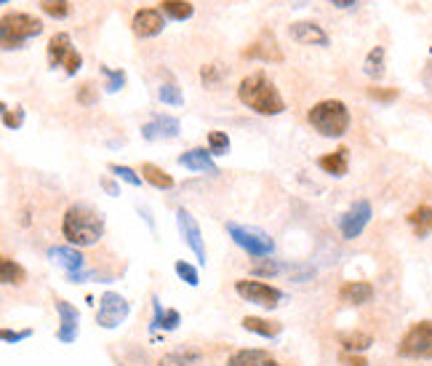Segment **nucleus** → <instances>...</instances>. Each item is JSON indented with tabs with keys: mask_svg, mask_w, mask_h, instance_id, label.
<instances>
[{
	"mask_svg": "<svg viewBox=\"0 0 432 366\" xmlns=\"http://www.w3.org/2000/svg\"><path fill=\"white\" fill-rule=\"evenodd\" d=\"M61 235L70 246H96L105 235V217L86 203H75L61 217Z\"/></svg>",
	"mask_w": 432,
	"mask_h": 366,
	"instance_id": "f257e3e1",
	"label": "nucleus"
},
{
	"mask_svg": "<svg viewBox=\"0 0 432 366\" xmlns=\"http://www.w3.org/2000/svg\"><path fill=\"white\" fill-rule=\"evenodd\" d=\"M238 99L256 115H265V118H275L285 112V99L281 96V89L265 73H251L243 78L238 83Z\"/></svg>",
	"mask_w": 432,
	"mask_h": 366,
	"instance_id": "f03ea898",
	"label": "nucleus"
},
{
	"mask_svg": "<svg viewBox=\"0 0 432 366\" xmlns=\"http://www.w3.org/2000/svg\"><path fill=\"white\" fill-rule=\"evenodd\" d=\"M307 123L320 137L339 139L350 131L352 115H350V110L342 99H320L307 110Z\"/></svg>",
	"mask_w": 432,
	"mask_h": 366,
	"instance_id": "7ed1b4c3",
	"label": "nucleus"
},
{
	"mask_svg": "<svg viewBox=\"0 0 432 366\" xmlns=\"http://www.w3.org/2000/svg\"><path fill=\"white\" fill-rule=\"evenodd\" d=\"M40 32H43V22L27 11H6L0 16V43L6 51L22 48Z\"/></svg>",
	"mask_w": 432,
	"mask_h": 366,
	"instance_id": "20e7f679",
	"label": "nucleus"
},
{
	"mask_svg": "<svg viewBox=\"0 0 432 366\" xmlns=\"http://www.w3.org/2000/svg\"><path fill=\"white\" fill-rule=\"evenodd\" d=\"M398 356L408 361H432V321H417L398 342Z\"/></svg>",
	"mask_w": 432,
	"mask_h": 366,
	"instance_id": "39448f33",
	"label": "nucleus"
},
{
	"mask_svg": "<svg viewBox=\"0 0 432 366\" xmlns=\"http://www.w3.org/2000/svg\"><path fill=\"white\" fill-rule=\"evenodd\" d=\"M45 57H48V64H51V67H64V73L70 78L77 75V70L83 67V57H80V51L73 46L70 32H54V35L48 38Z\"/></svg>",
	"mask_w": 432,
	"mask_h": 366,
	"instance_id": "423d86ee",
	"label": "nucleus"
},
{
	"mask_svg": "<svg viewBox=\"0 0 432 366\" xmlns=\"http://www.w3.org/2000/svg\"><path fill=\"white\" fill-rule=\"evenodd\" d=\"M227 233H230V238H232L248 257H253V260L272 257V251H275V241L269 238L265 230L246 228V225H238V222H230V225H227Z\"/></svg>",
	"mask_w": 432,
	"mask_h": 366,
	"instance_id": "0eeeda50",
	"label": "nucleus"
},
{
	"mask_svg": "<svg viewBox=\"0 0 432 366\" xmlns=\"http://www.w3.org/2000/svg\"><path fill=\"white\" fill-rule=\"evenodd\" d=\"M235 294L240 300L265 307V310H275L281 305V300H283V291L278 286H269L265 281H248V278H238L235 281Z\"/></svg>",
	"mask_w": 432,
	"mask_h": 366,
	"instance_id": "6e6552de",
	"label": "nucleus"
},
{
	"mask_svg": "<svg viewBox=\"0 0 432 366\" xmlns=\"http://www.w3.org/2000/svg\"><path fill=\"white\" fill-rule=\"evenodd\" d=\"M131 305L126 302V297L118 291H105L99 297V310H96V323L102 329H118L123 321L128 319Z\"/></svg>",
	"mask_w": 432,
	"mask_h": 366,
	"instance_id": "1a4fd4ad",
	"label": "nucleus"
},
{
	"mask_svg": "<svg viewBox=\"0 0 432 366\" xmlns=\"http://www.w3.org/2000/svg\"><path fill=\"white\" fill-rule=\"evenodd\" d=\"M373 217V209L368 200H355L347 212L339 217V233H342L344 241H355L363 230L368 228Z\"/></svg>",
	"mask_w": 432,
	"mask_h": 366,
	"instance_id": "9d476101",
	"label": "nucleus"
},
{
	"mask_svg": "<svg viewBox=\"0 0 432 366\" xmlns=\"http://www.w3.org/2000/svg\"><path fill=\"white\" fill-rule=\"evenodd\" d=\"M243 57H246V59H253V61H265V64H281V61L285 59L283 48H281V43H278L275 32H269V30L259 32L256 41L243 51Z\"/></svg>",
	"mask_w": 432,
	"mask_h": 366,
	"instance_id": "9b49d317",
	"label": "nucleus"
},
{
	"mask_svg": "<svg viewBox=\"0 0 432 366\" xmlns=\"http://www.w3.org/2000/svg\"><path fill=\"white\" fill-rule=\"evenodd\" d=\"M288 35L291 41H297L299 46H318L326 48L331 43L328 32L315 22V19H299V22H291L288 24Z\"/></svg>",
	"mask_w": 432,
	"mask_h": 366,
	"instance_id": "f8f14e48",
	"label": "nucleus"
},
{
	"mask_svg": "<svg viewBox=\"0 0 432 366\" xmlns=\"http://www.w3.org/2000/svg\"><path fill=\"white\" fill-rule=\"evenodd\" d=\"M177 225H179L181 241L190 246V251L198 257V262H206V244H203V233H200L198 219L187 209H179L177 212Z\"/></svg>",
	"mask_w": 432,
	"mask_h": 366,
	"instance_id": "ddd939ff",
	"label": "nucleus"
},
{
	"mask_svg": "<svg viewBox=\"0 0 432 366\" xmlns=\"http://www.w3.org/2000/svg\"><path fill=\"white\" fill-rule=\"evenodd\" d=\"M165 30V14L161 8H139L134 16H131V32L136 38L147 41V38H155Z\"/></svg>",
	"mask_w": 432,
	"mask_h": 366,
	"instance_id": "4468645a",
	"label": "nucleus"
},
{
	"mask_svg": "<svg viewBox=\"0 0 432 366\" xmlns=\"http://www.w3.org/2000/svg\"><path fill=\"white\" fill-rule=\"evenodd\" d=\"M54 307H57V313H59L57 339L70 345V342L77 339V332H80V313H77V307H75L73 302H67V300H61V297L54 300Z\"/></svg>",
	"mask_w": 432,
	"mask_h": 366,
	"instance_id": "2eb2a0df",
	"label": "nucleus"
},
{
	"mask_svg": "<svg viewBox=\"0 0 432 366\" xmlns=\"http://www.w3.org/2000/svg\"><path fill=\"white\" fill-rule=\"evenodd\" d=\"M48 260L54 265H59L67 275L86 270V257L77 251V246H51L48 249Z\"/></svg>",
	"mask_w": 432,
	"mask_h": 366,
	"instance_id": "dca6fc26",
	"label": "nucleus"
},
{
	"mask_svg": "<svg viewBox=\"0 0 432 366\" xmlns=\"http://www.w3.org/2000/svg\"><path fill=\"white\" fill-rule=\"evenodd\" d=\"M181 131V123L174 115H155L149 123L142 126V137L144 139H177Z\"/></svg>",
	"mask_w": 432,
	"mask_h": 366,
	"instance_id": "f3484780",
	"label": "nucleus"
},
{
	"mask_svg": "<svg viewBox=\"0 0 432 366\" xmlns=\"http://www.w3.org/2000/svg\"><path fill=\"white\" fill-rule=\"evenodd\" d=\"M179 166L190 168V171H200V174H219V166L214 163V158L206 147H193V150H187V153L179 155Z\"/></svg>",
	"mask_w": 432,
	"mask_h": 366,
	"instance_id": "a211bd4d",
	"label": "nucleus"
},
{
	"mask_svg": "<svg viewBox=\"0 0 432 366\" xmlns=\"http://www.w3.org/2000/svg\"><path fill=\"white\" fill-rule=\"evenodd\" d=\"M339 300L344 305H368L373 300V286L368 281H347L342 289H339Z\"/></svg>",
	"mask_w": 432,
	"mask_h": 366,
	"instance_id": "6ab92c4d",
	"label": "nucleus"
},
{
	"mask_svg": "<svg viewBox=\"0 0 432 366\" xmlns=\"http://www.w3.org/2000/svg\"><path fill=\"white\" fill-rule=\"evenodd\" d=\"M318 168L331 174V177H336V180H342L344 174L350 171V150L347 147H336L334 153L320 155L318 158Z\"/></svg>",
	"mask_w": 432,
	"mask_h": 366,
	"instance_id": "aec40b11",
	"label": "nucleus"
},
{
	"mask_svg": "<svg viewBox=\"0 0 432 366\" xmlns=\"http://www.w3.org/2000/svg\"><path fill=\"white\" fill-rule=\"evenodd\" d=\"M230 366H281L267 351H259V348H240L227 358Z\"/></svg>",
	"mask_w": 432,
	"mask_h": 366,
	"instance_id": "412c9836",
	"label": "nucleus"
},
{
	"mask_svg": "<svg viewBox=\"0 0 432 366\" xmlns=\"http://www.w3.org/2000/svg\"><path fill=\"white\" fill-rule=\"evenodd\" d=\"M240 323H243L246 332H253V335L265 337V339H275V337L283 332V323H281V321L259 319V316H246Z\"/></svg>",
	"mask_w": 432,
	"mask_h": 366,
	"instance_id": "4be33fe9",
	"label": "nucleus"
},
{
	"mask_svg": "<svg viewBox=\"0 0 432 366\" xmlns=\"http://www.w3.org/2000/svg\"><path fill=\"white\" fill-rule=\"evenodd\" d=\"M387 48L385 46H373L368 54H366V59H363V73L371 78V80H382L385 73H387Z\"/></svg>",
	"mask_w": 432,
	"mask_h": 366,
	"instance_id": "5701e85b",
	"label": "nucleus"
},
{
	"mask_svg": "<svg viewBox=\"0 0 432 366\" xmlns=\"http://www.w3.org/2000/svg\"><path fill=\"white\" fill-rule=\"evenodd\" d=\"M139 174L144 177V182L152 184L155 190H174V177L165 171V168H161L158 163H142V168H139Z\"/></svg>",
	"mask_w": 432,
	"mask_h": 366,
	"instance_id": "b1692460",
	"label": "nucleus"
},
{
	"mask_svg": "<svg viewBox=\"0 0 432 366\" xmlns=\"http://www.w3.org/2000/svg\"><path fill=\"white\" fill-rule=\"evenodd\" d=\"M158 8L165 14V19H174V22H187L195 16V6L190 0H161Z\"/></svg>",
	"mask_w": 432,
	"mask_h": 366,
	"instance_id": "393cba45",
	"label": "nucleus"
},
{
	"mask_svg": "<svg viewBox=\"0 0 432 366\" xmlns=\"http://www.w3.org/2000/svg\"><path fill=\"white\" fill-rule=\"evenodd\" d=\"M0 281H3L6 286H22V284L27 281V273H24V268L16 260L3 257V260H0Z\"/></svg>",
	"mask_w": 432,
	"mask_h": 366,
	"instance_id": "a878e982",
	"label": "nucleus"
},
{
	"mask_svg": "<svg viewBox=\"0 0 432 366\" xmlns=\"http://www.w3.org/2000/svg\"><path fill=\"white\" fill-rule=\"evenodd\" d=\"M405 219H408V225L414 228L419 238H427L432 233V206H417Z\"/></svg>",
	"mask_w": 432,
	"mask_h": 366,
	"instance_id": "bb28decb",
	"label": "nucleus"
},
{
	"mask_svg": "<svg viewBox=\"0 0 432 366\" xmlns=\"http://www.w3.org/2000/svg\"><path fill=\"white\" fill-rule=\"evenodd\" d=\"M152 307H155V319H152V329H163V332H174L179 326V310H163L158 297L152 300Z\"/></svg>",
	"mask_w": 432,
	"mask_h": 366,
	"instance_id": "cd10ccee",
	"label": "nucleus"
},
{
	"mask_svg": "<svg viewBox=\"0 0 432 366\" xmlns=\"http://www.w3.org/2000/svg\"><path fill=\"white\" fill-rule=\"evenodd\" d=\"M342 348L344 351H350V353H363V351H368L373 345V337L371 335H366V332H350V335H342Z\"/></svg>",
	"mask_w": 432,
	"mask_h": 366,
	"instance_id": "c85d7f7f",
	"label": "nucleus"
},
{
	"mask_svg": "<svg viewBox=\"0 0 432 366\" xmlns=\"http://www.w3.org/2000/svg\"><path fill=\"white\" fill-rule=\"evenodd\" d=\"M40 11L45 16H51V19H67V16L73 14V3L70 0H40Z\"/></svg>",
	"mask_w": 432,
	"mask_h": 366,
	"instance_id": "c756f323",
	"label": "nucleus"
},
{
	"mask_svg": "<svg viewBox=\"0 0 432 366\" xmlns=\"http://www.w3.org/2000/svg\"><path fill=\"white\" fill-rule=\"evenodd\" d=\"M99 73L107 78V83H105L107 94H118L120 89L126 86V73H123V70H112V67L102 64V67H99Z\"/></svg>",
	"mask_w": 432,
	"mask_h": 366,
	"instance_id": "7c9ffc66",
	"label": "nucleus"
},
{
	"mask_svg": "<svg viewBox=\"0 0 432 366\" xmlns=\"http://www.w3.org/2000/svg\"><path fill=\"white\" fill-rule=\"evenodd\" d=\"M110 171L126 184H131V187H142V182H144V177L139 171H134L131 166H123V163H110Z\"/></svg>",
	"mask_w": 432,
	"mask_h": 366,
	"instance_id": "2f4dec72",
	"label": "nucleus"
},
{
	"mask_svg": "<svg viewBox=\"0 0 432 366\" xmlns=\"http://www.w3.org/2000/svg\"><path fill=\"white\" fill-rule=\"evenodd\" d=\"M24 118H27V112H24V107H6L3 105V126L8 129V131H19L22 126H24Z\"/></svg>",
	"mask_w": 432,
	"mask_h": 366,
	"instance_id": "473e14b6",
	"label": "nucleus"
},
{
	"mask_svg": "<svg viewBox=\"0 0 432 366\" xmlns=\"http://www.w3.org/2000/svg\"><path fill=\"white\" fill-rule=\"evenodd\" d=\"M158 99H161L163 105H171V107L184 105V96H181V89L177 83H163V86L158 89Z\"/></svg>",
	"mask_w": 432,
	"mask_h": 366,
	"instance_id": "72a5a7b5",
	"label": "nucleus"
},
{
	"mask_svg": "<svg viewBox=\"0 0 432 366\" xmlns=\"http://www.w3.org/2000/svg\"><path fill=\"white\" fill-rule=\"evenodd\" d=\"M281 270H283V265L278 260H269V257H262V260H256L251 265V273L262 275V278H272V275H278Z\"/></svg>",
	"mask_w": 432,
	"mask_h": 366,
	"instance_id": "f704fd0d",
	"label": "nucleus"
},
{
	"mask_svg": "<svg viewBox=\"0 0 432 366\" xmlns=\"http://www.w3.org/2000/svg\"><path fill=\"white\" fill-rule=\"evenodd\" d=\"M200 80H203L206 89H216L224 80V70L219 64H203V67H200Z\"/></svg>",
	"mask_w": 432,
	"mask_h": 366,
	"instance_id": "c9c22d12",
	"label": "nucleus"
},
{
	"mask_svg": "<svg viewBox=\"0 0 432 366\" xmlns=\"http://www.w3.org/2000/svg\"><path fill=\"white\" fill-rule=\"evenodd\" d=\"M77 105H83V107H94V105H99V86L96 83H83L80 89H77Z\"/></svg>",
	"mask_w": 432,
	"mask_h": 366,
	"instance_id": "e433bc0d",
	"label": "nucleus"
},
{
	"mask_svg": "<svg viewBox=\"0 0 432 366\" xmlns=\"http://www.w3.org/2000/svg\"><path fill=\"white\" fill-rule=\"evenodd\" d=\"M209 153L211 155L230 153V137H227V131H209Z\"/></svg>",
	"mask_w": 432,
	"mask_h": 366,
	"instance_id": "4c0bfd02",
	"label": "nucleus"
},
{
	"mask_svg": "<svg viewBox=\"0 0 432 366\" xmlns=\"http://www.w3.org/2000/svg\"><path fill=\"white\" fill-rule=\"evenodd\" d=\"M200 361V353H171L161 358V366H195Z\"/></svg>",
	"mask_w": 432,
	"mask_h": 366,
	"instance_id": "58836bf2",
	"label": "nucleus"
},
{
	"mask_svg": "<svg viewBox=\"0 0 432 366\" xmlns=\"http://www.w3.org/2000/svg\"><path fill=\"white\" fill-rule=\"evenodd\" d=\"M174 270H177V275H179L187 286H198V284H200V275H198L195 265H190V262L179 260L177 265H174Z\"/></svg>",
	"mask_w": 432,
	"mask_h": 366,
	"instance_id": "ea45409f",
	"label": "nucleus"
},
{
	"mask_svg": "<svg viewBox=\"0 0 432 366\" xmlns=\"http://www.w3.org/2000/svg\"><path fill=\"white\" fill-rule=\"evenodd\" d=\"M366 94L376 102H395L398 99V89H385V86H368Z\"/></svg>",
	"mask_w": 432,
	"mask_h": 366,
	"instance_id": "a19ab883",
	"label": "nucleus"
},
{
	"mask_svg": "<svg viewBox=\"0 0 432 366\" xmlns=\"http://www.w3.org/2000/svg\"><path fill=\"white\" fill-rule=\"evenodd\" d=\"M32 337V329H22V332H11V329H3L0 332V339L6 342V345H16V342H24V339H30Z\"/></svg>",
	"mask_w": 432,
	"mask_h": 366,
	"instance_id": "79ce46f5",
	"label": "nucleus"
},
{
	"mask_svg": "<svg viewBox=\"0 0 432 366\" xmlns=\"http://www.w3.org/2000/svg\"><path fill=\"white\" fill-rule=\"evenodd\" d=\"M339 361H342L344 366H368V361H366L360 353H350V351H342Z\"/></svg>",
	"mask_w": 432,
	"mask_h": 366,
	"instance_id": "37998d69",
	"label": "nucleus"
},
{
	"mask_svg": "<svg viewBox=\"0 0 432 366\" xmlns=\"http://www.w3.org/2000/svg\"><path fill=\"white\" fill-rule=\"evenodd\" d=\"M422 80H424V86L432 92V61H427V67L422 70Z\"/></svg>",
	"mask_w": 432,
	"mask_h": 366,
	"instance_id": "c03bdc74",
	"label": "nucleus"
},
{
	"mask_svg": "<svg viewBox=\"0 0 432 366\" xmlns=\"http://www.w3.org/2000/svg\"><path fill=\"white\" fill-rule=\"evenodd\" d=\"M102 187H105L110 196H120V190L115 187V182H112V180H102Z\"/></svg>",
	"mask_w": 432,
	"mask_h": 366,
	"instance_id": "a18cd8bd",
	"label": "nucleus"
},
{
	"mask_svg": "<svg viewBox=\"0 0 432 366\" xmlns=\"http://www.w3.org/2000/svg\"><path fill=\"white\" fill-rule=\"evenodd\" d=\"M336 8H352V6H358V0H331Z\"/></svg>",
	"mask_w": 432,
	"mask_h": 366,
	"instance_id": "49530a36",
	"label": "nucleus"
},
{
	"mask_svg": "<svg viewBox=\"0 0 432 366\" xmlns=\"http://www.w3.org/2000/svg\"><path fill=\"white\" fill-rule=\"evenodd\" d=\"M0 3H11V0H0Z\"/></svg>",
	"mask_w": 432,
	"mask_h": 366,
	"instance_id": "de8ad7c7",
	"label": "nucleus"
}]
</instances>
